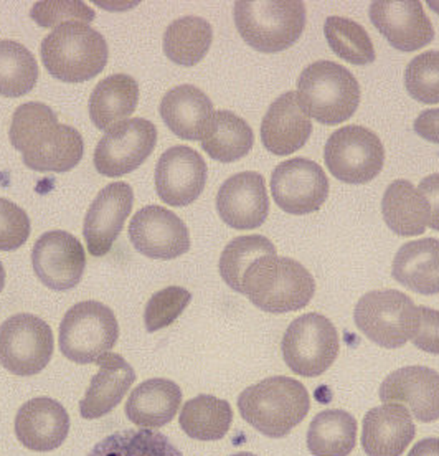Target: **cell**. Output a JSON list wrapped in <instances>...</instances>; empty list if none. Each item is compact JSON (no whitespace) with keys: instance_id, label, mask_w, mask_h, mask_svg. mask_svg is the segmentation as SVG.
<instances>
[{"instance_id":"obj_1","label":"cell","mask_w":439,"mask_h":456,"mask_svg":"<svg viewBox=\"0 0 439 456\" xmlns=\"http://www.w3.org/2000/svg\"><path fill=\"white\" fill-rule=\"evenodd\" d=\"M12 146L22 152L23 164L37 172L71 171L85 154L78 129L60 125L55 111L44 103H23L12 116Z\"/></svg>"},{"instance_id":"obj_2","label":"cell","mask_w":439,"mask_h":456,"mask_svg":"<svg viewBox=\"0 0 439 456\" xmlns=\"http://www.w3.org/2000/svg\"><path fill=\"white\" fill-rule=\"evenodd\" d=\"M240 293L261 311L281 314L305 308L314 297L315 281L301 263L272 251L249 265Z\"/></svg>"},{"instance_id":"obj_3","label":"cell","mask_w":439,"mask_h":456,"mask_svg":"<svg viewBox=\"0 0 439 456\" xmlns=\"http://www.w3.org/2000/svg\"><path fill=\"white\" fill-rule=\"evenodd\" d=\"M311 409L307 388L296 379L270 377L245 388L238 397V411L245 422L270 438L291 434Z\"/></svg>"},{"instance_id":"obj_4","label":"cell","mask_w":439,"mask_h":456,"mask_svg":"<svg viewBox=\"0 0 439 456\" xmlns=\"http://www.w3.org/2000/svg\"><path fill=\"white\" fill-rule=\"evenodd\" d=\"M110 48L88 23L67 22L55 27L42 42V61L48 73L65 83H85L102 73Z\"/></svg>"},{"instance_id":"obj_5","label":"cell","mask_w":439,"mask_h":456,"mask_svg":"<svg viewBox=\"0 0 439 456\" xmlns=\"http://www.w3.org/2000/svg\"><path fill=\"white\" fill-rule=\"evenodd\" d=\"M233 19L241 38L263 53L284 52L305 28V5L299 0H241Z\"/></svg>"},{"instance_id":"obj_6","label":"cell","mask_w":439,"mask_h":456,"mask_svg":"<svg viewBox=\"0 0 439 456\" xmlns=\"http://www.w3.org/2000/svg\"><path fill=\"white\" fill-rule=\"evenodd\" d=\"M297 100L307 116L321 125H340L357 111L361 85L346 67L321 60L299 75Z\"/></svg>"},{"instance_id":"obj_7","label":"cell","mask_w":439,"mask_h":456,"mask_svg":"<svg viewBox=\"0 0 439 456\" xmlns=\"http://www.w3.org/2000/svg\"><path fill=\"white\" fill-rule=\"evenodd\" d=\"M119 339L113 309L100 301H81L65 313L60 324V351L79 365L96 364Z\"/></svg>"},{"instance_id":"obj_8","label":"cell","mask_w":439,"mask_h":456,"mask_svg":"<svg viewBox=\"0 0 439 456\" xmlns=\"http://www.w3.org/2000/svg\"><path fill=\"white\" fill-rule=\"evenodd\" d=\"M359 331L385 349L403 347L417 334L419 308L396 289H377L361 297L354 311Z\"/></svg>"},{"instance_id":"obj_9","label":"cell","mask_w":439,"mask_h":456,"mask_svg":"<svg viewBox=\"0 0 439 456\" xmlns=\"http://www.w3.org/2000/svg\"><path fill=\"white\" fill-rule=\"evenodd\" d=\"M337 330L319 313L303 314L284 332L282 359L294 374L301 377L322 376L337 359Z\"/></svg>"},{"instance_id":"obj_10","label":"cell","mask_w":439,"mask_h":456,"mask_svg":"<svg viewBox=\"0 0 439 456\" xmlns=\"http://www.w3.org/2000/svg\"><path fill=\"white\" fill-rule=\"evenodd\" d=\"M53 347L52 328L35 314L19 313L0 326V365L13 376L40 374L50 364Z\"/></svg>"},{"instance_id":"obj_11","label":"cell","mask_w":439,"mask_h":456,"mask_svg":"<svg viewBox=\"0 0 439 456\" xmlns=\"http://www.w3.org/2000/svg\"><path fill=\"white\" fill-rule=\"evenodd\" d=\"M324 162L340 183H367L382 172L385 148L370 129L346 126L327 139Z\"/></svg>"},{"instance_id":"obj_12","label":"cell","mask_w":439,"mask_h":456,"mask_svg":"<svg viewBox=\"0 0 439 456\" xmlns=\"http://www.w3.org/2000/svg\"><path fill=\"white\" fill-rule=\"evenodd\" d=\"M158 142V127L144 118H131L111 127L94 149V167L106 177H121L141 167Z\"/></svg>"},{"instance_id":"obj_13","label":"cell","mask_w":439,"mask_h":456,"mask_svg":"<svg viewBox=\"0 0 439 456\" xmlns=\"http://www.w3.org/2000/svg\"><path fill=\"white\" fill-rule=\"evenodd\" d=\"M271 194L284 212L307 216L324 206L329 197V179L314 160L294 158L272 171Z\"/></svg>"},{"instance_id":"obj_14","label":"cell","mask_w":439,"mask_h":456,"mask_svg":"<svg viewBox=\"0 0 439 456\" xmlns=\"http://www.w3.org/2000/svg\"><path fill=\"white\" fill-rule=\"evenodd\" d=\"M129 240L135 250L152 260H175L191 250V233L169 208L147 206L129 224Z\"/></svg>"},{"instance_id":"obj_15","label":"cell","mask_w":439,"mask_h":456,"mask_svg":"<svg viewBox=\"0 0 439 456\" xmlns=\"http://www.w3.org/2000/svg\"><path fill=\"white\" fill-rule=\"evenodd\" d=\"M32 266L46 288L67 291L81 281L86 253L77 237L63 230H52L35 241Z\"/></svg>"},{"instance_id":"obj_16","label":"cell","mask_w":439,"mask_h":456,"mask_svg":"<svg viewBox=\"0 0 439 456\" xmlns=\"http://www.w3.org/2000/svg\"><path fill=\"white\" fill-rule=\"evenodd\" d=\"M207 177L208 167L202 154L189 146H174L159 159L156 191L167 206H191L202 194Z\"/></svg>"},{"instance_id":"obj_17","label":"cell","mask_w":439,"mask_h":456,"mask_svg":"<svg viewBox=\"0 0 439 456\" xmlns=\"http://www.w3.org/2000/svg\"><path fill=\"white\" fill-rule=\"evenodd\" d=\"M370 20L390 45L415 52L435 38L433 23L418 0H377L370 4Z\"/></svg>"},{"instance_id":"obj_18","label":"cell","mask_w":439,"mask_h":456,"mask_svg":"<svg viewBox=\"0 0 439 456\" xmlns=\"http://www.w3.org/2000/svg\"><path fill=\"white\" fill-rule=\"evenodd\" d=\"M134 204L133 187L127 183L106 185L93 200L85 224L83 237L93 256H104L113 248Z\"/></svg>"},{"instance_id":"obj_19","label":"cell","mask_w":439,"mask_h":456,"mask_svg":"<svg viewBox=\"0 0 439 456\" xmlns=\"http://www.w3.org/2000/svg\"><path fill=\"white\" fill-rule=\"evenodd\" d=\"M218 216L228 227L255 230L270 216V197L258 172H240L222 183L216 194Z\"/></svg>"},{"instance_id":"obj_20","label":"cell","mask_w":439,"mask_h":456,"mask_svg":"<svg viewBox=\"0 0 439 456\" xmlns=\"http://www.w3.org/2000/svg\"><path fill=\"white\" fill-rule=\"evenodd\" d=\"M378 395L383 403L408 407L419 422H436L439 419V374L425 365L394 370L383 380Z\"/></svg>"},{"instance_id":"obj_21","label":"cell","mask_w":439,"mask_h":456,"mask_svg":"<svg viewBox=\"0 0 439 456\" xmlns=\"http://www.w3.org/2000/svg\"><path fill=\"white\" fill-rule=\"evenodd\" d=\"M69 434V415L55 399L37 397L25 402L15 417V435L32 452H53Z\"/></svg>"},{"instance_id":"obj_22","label":"cell","mask_w":439,"mask_h":456,"mask_svg":"<svg viewBox=\"0 0 439 456\" xmlns=\"http://www.w3.org/2000/svg\"><path fill=\"white\" fill-rule=\"evenodd\" d=\"M313 134V121L297 100L288 92L271 103L261 123L263 146L274 156H289L305 148Z\"/></svg>"},{"instance_id":"obj_23","label":"cell","mask_w":439,"mask_h":456,"mask_svg":"<svg viewBox=\"0 0 439 456\" xmlns=\"http://www.w3.org/2000/svg\"><path fill=\"white\" fill-rule=\"evenodd\" d=\"M417 435L411 413L396 403L367 411L362 428V448L369 456H402Z\"/></svg>"},{"instance_id":"obj_24","label":"cell","mask_w":439,"mask_h":456,"mask_svg":"<svg viewBox=\"0 0 439 456\" xmlns=\"http://www.w3.org/2000/svg\"><path fill=\"white\" fill-rule=\"evenodd\" d=\"M96 365L100 370L91 379L90 387L79 402V413L86 420L102 419L113 411L135 382L133 365L119 354H104Z\"/></svg>"},{"instance_id":"obj_25","label":"cell","mask_w":439,"mask_h":456,"mask_svg":"<svg viewBox=\"0 0 439 456\" xmlns=\"http://www.w3.org/2000/svg\"><path fill=\"white\" fill-rule=\"evenodd\" d=\"M159 113L175 136L185 141H202L212 123V100L193 85L175 86L164 94Z\"/></svg>"},{"instance_id":"obj_26","label":"cell","mask_w":439,"mask_h":456,"mask_svg":"<svg viewBox=\"0 0 439 456\" xmlns=\"http://www.w3.org/2000/svg\"><path fill=\"white\" fill-rule=\"evenodd\" d=\"M182 405V390L170 379H149L131 392L126 415L135 427L158 430L172 422Z\"/></svg>"},{"instance_id":"obj_27","label":"cell","mask_w":439,"mask_h":456,"mask_svg":"<svg viewBox=\"0 0 439 456\" xmlns=\"http://www.w3.org/2000/svg\"><path fill=\"white\" fill-rule=\"evenodd\" d=\"M394 280L418 295L439 293V240L423 239L405 243L394 255Z\"/></svg>"},{"instance_id":"obj_28","label":"cell","mask_w":439,"mask_h":456,"mask_svg":"<svg viewBox=\"0 0 439 456\" xmlns=\"http://www.w3.org/2000/svg\"><path fill=\"white\" fill-rule=\"evenodd\" d=\"M139 103V85L131 75L116 73L100 81L91 93L90 118L100 131L127 121Z\"/></svg>"},{"instance_id":"obj_29","label":"cell","mask_w":439,"mask_h":456,"mask_svg":"<svg viewBox=\"0 0 439 456\" xmlns=\"http://www.w3.org/2000/svg\"><path fill=\"white\" fill-rule=\"evenodd\" d=\"M382 212L386 227L402 237L421 235L428 227V202L410 181L400 179L386 187Z\"/></svg>"},{"instance_id":"obj_30","label":"cell","mask_w":439,"mask_h":456,"mask_svg":"<svg viewBox=\"0 0 439 456\" xmlns=\"http://www.w3.org/2000/svg\"><path fill=\"white\" fill-rule=\"evenodd\" d=\"M200 142L212 159L228 164L249 154L255 144V134L243 118L222 110L215 111Z\"/></svg>"},{"instance_id":"obj_31","label":"cell","mask_w":439,"mask_h":456,"mask_svg":"<svg viewBox=\"0 0 439 456\" xmlns=\"http://www.w3.org/2000/svg\"><path fill=\"white\" fill-rule=\"evenodd\" d=\"M214 42V28L202 17L187 15L170 23L164 34L162 48L170 61L193 67L207 57Z\"/></svg>"},{"instance_id":"obj_32","label":"cell","mask_w":439,"mask_h":456,"mask_svg":"<svg viewBox=\"0 0 439 456\" xmlns=\"http://www.w3.org/2000/svg\"><path fill=\"white\" fill-rule=\"evenodd\" d=\"M357 444V420L346 411L317 413L307 430L313 456H349Z\"/></svg>"},{"instance_id":"obj_33","label":"cell","mask_w":439,"mask_h":456,"mask_svg":"<svg viewBox=\"0 0 439 456\" xmlns=\"http://www.w3.org/2000/svg\"><path fill=\"white\" fill-rule=\"evenodd\" d=\"M179 422L193 440L216 442L230 432L233 411L226 400L203 394L183 403Z\"/></svg>"},{"instance_id":"obj_34","label":"cell","mask_w":439,"mask_h":456,"mask_svg":"<svg viewBox=\"0 0 439 456\" xmlns=\"http://www.w3.org/2000/svg\"><path fill=\"white\" fill-rule=\"evenodd\" d=\"M38 63L27 46L15 40H0V96L20 98L38 81Z\"/></svg>"},{"instance_id":"obj_35","label":"cell","mask_w":439,"mask_h":456,"mask_svg":"<svg viewBox=\"0 0 439 456\" xmlns=\"http://www.w3.org/2000/svg\"><path fill=\"white\" fill-rule=\"evenodd\" d=\"M86 456H183L166 435L154 430H121L104 436Z\"/></svg>"},{"instance_id":"obj_36","label":"cell","mask_w":439,"mask_h":456,"mask_svg":"<svg viewBox=\"0 0 439 456\" xmlns=\"http://www.w3.org/2000/svg\"><path fill=\"white\" fill-rule=\"evenodd\" d=\"M324 35L332 52L352 65H369L377 58L372 38L361 23L346 17H329Z\"/></svg>"},{"instance_id":"obj_37","label":"cell","mask_w":439,"mask_h":456,"mask_svg":"<svg viewBox=\"0 0 439 456\" xmlns=\"http://www.w3.org/2000/svg\"><path fill=\"white\" fill-rule=\"evenodd\" d=\"M276 251L271 240L263 235H241L232 240L220 256L218 270L226 285L233 291L240 293L241 280L247 273L251 263L256 262L259 256Z\"/></svg>"},{"instance_id":"obj_38","label":"cell","mask_w":439,"mask_h":456,"mask_svg":"<svg viewBox=\"0 0 439 456\" xmlns=\"http://www.w3.org/2000/svg\"><path fill=\"white\" fill-rule=\"evenodd\" d=\"M405 88L418 103H439V52L429 50L413 58L405 69Z\"/></svg>"},{"instance_id":"obj_39","label":"cell","mask_w":439,"mask_h":456,"mask_svg":"<svg viewBox=\"0 0 439 456\" xmlns=\"http://www.w3.org/2000/svg\"><path fill=\"white\" fill-rule=\"evenodd\" d=\"M191 293L182 286H167L154 293L147 301L144 324L147 332H158L169 328L174 321L191 305Z\"/></svg>"},{"instance_id":"obj_40","label":"cell","mask_w":439,"mask_h":456,"mask_svg":"<svg viewBox=\"0 0 439 456\" xmlns=\"http://www.w3.org/2000/svg\"><path fill=\"white\" fill-rule=\"evenodd\" d=\"M94 17V11L79 0L37 2L30 11V19L44 28H52L67 22H93Z\"/></svg>"},{"instance_id":"obj_41","label":"cell","mask_w":439,"mask_h":456,"mask_svg":"<svg viewBox=\"0 0 439 456\" xmlns=\"http://www.w3.org/2000/svg\"><path fill=\"white\" fill-rule=\"evenodd\" d=\"M30 218L22 207L0 197V251L19 250L30 237Z\"/></svg>"},{"instance_id":"obj_42","label":"cell","mask_w":439,"mask_h":456,"mask_svg":"<svg viewBox=\"0 0 439 456\" xmlns=\"http://www.w3.org/2000/svg\"><path fill=\"white\" fill-rule=\"evenodd\" d=\"M419 308L417 334L411 339L418 349L439 355V311L427 306Z\"/></svg>"},{"instance_id":"obj_43","label":"cell","mask_w":439,"mask_h":456,"mask_svg":"<svg viewBox=\"0 0 439 456\" xmlns=\"http://www.w3.org/2000/svg\"><path fill=\"white\" fill-rule=\"evenodd\" d=\"M418 191L428 202V227L439 232V174H431L428 177H425L418 185Z\"/></svg>"},{"instance_id":"obj_44","label":"cell","mask_w":439,"mask_h":456,"mask_svg":"<svg viewBox=\"0 0 439 456\" xmlns=\"http://www.w3.org/2000/svg\"><path fill=\"white\" fill-rule=\"evenodd\" d=\"M415 133L429 142L439 144V108L419 113L415 121Z\"/></svg>"},{"instance_id":"obj_45","label":"cell","mask_w":439,"mask_h":456,"mask_svg":"<svg viewBox=\"0 0 439 456\" xmlns=\"http://www.w3.org/2000/svg\"><path fill=\"white\" fill-rule=\"evenodd\" d=\"M408 456H439V438H425L418 442Z\"/></svg>"},{"instance_id":"obj_46","label":"cell","mask_w":439,"mask_h":456,"mask_svg":"<svg viewBox=\"0 0 439 456\" xmlns=\"http://www.w3.org/2000/svg\"><path fill=\"white\" fill-rule=\"evenodd\" d=\"M4 286H5V268H4V265L0 262V293H2Z\"/></svg>"},{"instance_id":"obj_47","label":"cell","mask_w":439,"mask_h":456,"mask_svg":"<svg viewBox=\"0 0 439 456\" xmlns=\"http://www.w3.org/2000/svg\"><path fill=\"white\" fill-rule=\"evenodd\" d=\"M232 456H256L253 455V453H248V452H241V453H235V455Z\"/></svg>"}]
</instances>
